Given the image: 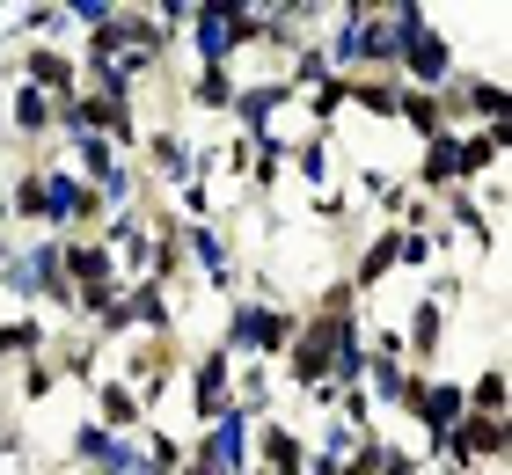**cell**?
<instances>
[{
    "mask_svg": "<svg viewBox=\"0 0 512 475\" xmlns=\"http://www.w3.org/2000/svg\"><path fill=\"white\" fill-rule=\"evenodd\" d=\"M88 424H103L110 439H132L139 424H147V402H139V395L125 388V380H118V373H103L96 388H88Z\"/></svg>",
    "mask_w": 512,
    "mask_h": 475,
    "instance_id": "cell-1",
    "label": "cell"
}]
</instances>
